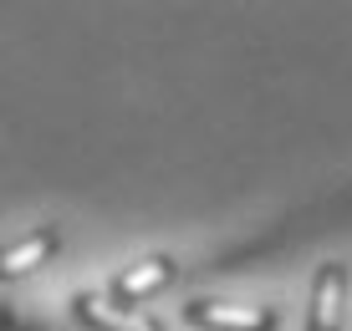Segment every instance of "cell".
Masks as SVG:
<instances>
[{
  "label": "cell",
  "instance_id": "6da1fadb",
  "mask_svg": "<svg viewBox=\"0 0 352 331\" xmlns=\"http://www.w3.org/2000/svg\"><path fill=\"white\" fill-rule=\"evenodd\" d=\"M184 316L204 331H271L276 316L265 306H225V301H194L184 306Z\"/></svg>",
  "mask_w": 352,
  "mask_h": 331
},
{
  "label": "cell",
  "instance_id": "7a4b0ae2",
  "mask_svg": "<svg viewBox=\"0 0 352 331\" xmlns=\"http://www.w3.org/2000/svg\"><path fill=\"white\" fill-rule=\"evenodd\" d=\"M77 321H87L92 331H164L153 316H143V311H133V306H118V301H107V296H77Z\"/></svg>",
  "mask_w": 352,
  "mask_h": 331
},
{
  "label": "cell",
  "instance_id": "3957f363",
  "mask_svg": "<svg viewBox=\"0 0 352 331\" xmlns=\"http://www.w3.org/2000/svg\"><path fill=\"white\" fill-rule=\"evenodd\" d=\"M342 290H347V271L337 260H327L317 271V290H311V321L307 331H342Z\"/></svg>",
  "mask_w": 352,
  "mask_h": 331
},
{
  "label": "cell",
  "instance_id": "277c9868",
  "mask_svg": "<svg viewBox=\"0 0 352 331\" xmlns=\"http://www.w3.org/2000/svg\"><path fill=\"white\" fill-rule=\"evenodd\" d=\"M168 280H174V260H168V255H143L138 265H128V271L113 280V296L138 306V301H148L153 290H164Z\"/></svg>",
  "mask_w": 352,
  "mask_h": 331
},
{
  "label": "cell",
  "instance_id": "5b68a950",
  "mask_svg": "<svg viewBox=\"0 0 352 331\" xmlns=\"http://www.w3.org/2000/svg\"><path fill=\"white\" fill-rule=\"evenodd\" d=\"M52 250H56V229H36V235H26L21 244H10V250L0 255V271H6V280L31 275V271H36V265H41Z\"/></svg>",
  "mask_w": 352,
  "mask_h": 331
}]
</instances>
